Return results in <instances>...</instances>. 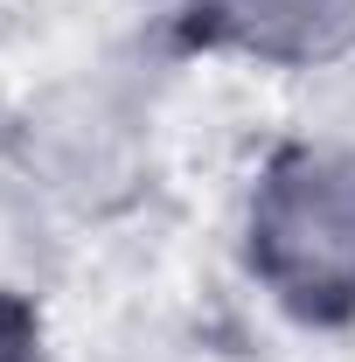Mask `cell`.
<instances>
[{
    "label": "cell",
    "instance_id": "6da1fadb",
    "mask_svg": "<svg viewBox=\"0 0 355 362\" xmlns=\"http://www.w3.org/2000/svg\"><path fill=\"white\" fill-rule=\"evenodd\" d=\"M349 181H355V175H334V168H320V230H327V216H334V209L349 202ZM300 230H313L307 216H300ZM342 272H355V251L327 237V244H320V286H334Z\"/></svg>",
    "mask_w": 355,
    "mask_h": 362
}]
</instances>
